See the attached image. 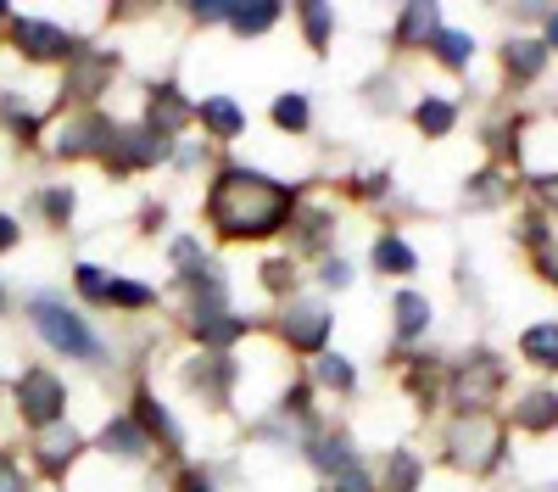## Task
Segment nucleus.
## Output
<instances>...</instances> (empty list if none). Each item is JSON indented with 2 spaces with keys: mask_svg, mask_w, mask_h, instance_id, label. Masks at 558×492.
<instances>
[{
  "mask_svg": "<svg viewBox=\"0 0 558 492\" xmlns=\"http://www.w3.org/2000/svg\"><path fill=\"white\" fill-rule=\"evenodd\" d=\"M207 218L213 230L229 241H268L296 218V191L257 168H218L213 191H207Z\"/></svg>",
  "mask_w": 558,
  "mask_h": 492,
  "instance_id": "nucleus-1",
  "label": "nucleus"
},
{
  "mask_svg": "<svg viewBox=\"0 0 558 492\" xmlns=\"http://www.w3.org/2000/svg\"><path fill=\"white\" fill-rule=\"evenodd\" d=\"M28 320L39 325V336L51 341L57 352L78 358V364H96V358H101V336L89 331L73 308H62L57 297H34V302H28Z\"/></svg>",
  "mask_w": 558,
  "mask_h": 492,
  "instance_id": "nucleus-2",
  "label": "nucleus"
},
{
  "mask_svg": "<svg viewBox=\"0 0 558 492\" xmlns=\"http://www.w3.org/2000/svg\"><path fill=\"white\" fill-rule=\"evenodd\" d=\"M447 459L470 476H486L502 459V425L492 415H458L447 425Z\"/></svg>",
  "mask_w": 558,
  "mask_h": 492,
  "instance_id": "nucleus-3",
  "label": "nucleus"
},
{
  "mask_svg": "<svg viewBox=\"0 0 558 492\" xmlns=\"http://www.w3.org/2000/svg\"><path fill=\"white\" fill-rule=\"evenodd\" d=\"M502 381H508V364H502L492 347H475L470 364L452 375V403H458L463 415H486V403L502 392Z\"/></svg>",
  "mask_w": 558,
  "mask_h": 492,
  "instance_id": "nucleus-4",
  "label": "nucleus"
},
{
  "mask_svg": "<svg viewBox=\"0 0 558 492\" xmlns=\"http://www.w3.org/2000/svg\"><path fill=\"white\" fill-rule=\"evenodd\" d=\"M17 409H23V420H28L34 431H45V425L62 420L68 392H62V381H57L51 370H23V381H17Z\"/></svg>",
  "mask_w": 558,
  "mask_h": 492,
  "instance_id": "nucleus-5",
  "label": "nucleus"
},
{
  "mask_svg": "<svg viewBox=\"0 0 558 492\" xmlns=\"http://www.w3.org/2000/svg\"><path fill=\"white\" fill-rule=\"evenodd\" d=\"M330 308H324V302H313V297H302V302H291L286 308V320H279V336H286V347L291 352H324V347H330Z\"/></svg>",
  "mask_w": 558,
  "mask_h": 492,
  "instance_id": "nucleus-6",
  "label": "nucleus"
},
{
  "mask_svg": "<svg viewBox=\"0 0 558 492\" xmlns=\"http://www.w3.org/2000/svg\"><path fill=\"white\" fill-rule=\"evenodd\" d=\"M168 157V141H157V134L140 123V129H112V146H107V168L118 173V179H129V173H146V168H157Z\"/></svg>",
  "mask_w": 558,
  "mask_h": 492,
  "instance_id": "nucleus-7",
  "label": "nucleus"
},
{
  "mask_svg": "<svg viewBox=\"0 0 558 492\" xmlns=\"http://www.w3.org/2000/svg\"><path fill=\"white\" fill-rule=\"evenodd\" d=\"M12 45H17L28 62H73L78 57L73 34H62L57 23H28V17L12 23Z\"/></svg>",
  "mask_w": 558,
  "mask_h": 492,
  "instance_id": "nucleus-8",
  "label": "nucleus"
},
{
  "mask_svg": "<svg viewBox=\"0 0 558 492\" xmlns=\"http://www.w3.org/2000/svg\"><path fill=\"white\" fill-rule=\"evenodd\" d=\"M112 129H118V123H107L101 112H78V118H68V123H62L57 152H62V157H107Z\"/></svg>",
  "mask_w": 558,
  "mask_h": 492,
  "instance_id": "nucleus-9",
  "label": "nucleus"
},
{
  "mask_svg": "<svg viewBox=\"0 0 558 492\" xmlns=\"http://www.w3.org/2000/svg\"><path fill=\"white\" fill-rule=\"evenodd\" d=\"M184 123H196V107L179 96V84L173 79H162V84H151V134L157 141H173V134H184Z\"/></svg>",
  "mask_w": 558,
  "mask_h": 492,
  "instance_id": "nucleus-10",
  "label": "nucleus"
},
{
  "mask_svg": "<svg viewBox=\"0 0 558 492\" xmlns=\"http://www.w3.org/2000/svg\"><path fill=\"white\" fill-rule=\"evenodd\" d=\"M78 454H84V436H78L73 425H62V420L45 425V431L34 436V465H39L45 476H62Z\"/></svg>",
  "mask_w": 558,
  "mask_h": 492,
  "instance_id": "nucleus-11",
  "label": "nucleus"
},
{
  "mask_svg": "<svg viewBox=\"0 0 558 492\" xmlns=\"http://www.w3.org/2000/svg\"><path fill=\"white\" fill-rule=\"evenodd\" d=\"M514 431H525V436L558 431V392H547V386L525 392V397L514 403Z\"/></svg>",
  "mask_w": 558,
  "mask_h": 492,
  "instance_id": "nucleus-12",
  "label": "nucleus"
},
{
  "mask_svg": "<svg viewBox=\"0 0 558 492\" xmlns=\"http://www.w3.org/2000/svg\"><path fill=\"white\" fill-rule=\"evenodd\" d=\"M196 123L213 134V141H241V134H246V112L229 101V96H207V101H196Z\"/></svg>",
  "mask_w": 558,
  "mask_h": 492,
  "instance_id": "nucleus-13",
  "label": "nucleus"
},
{
  "mask_svg": "<svg viewBox=\"0 0 558 492\" xmlns=\"http://www.w3.org/2000/svg\"><path fill=\"white\" fill-rule=\"evenodd\" d=\"M134 425L146 431V442L157 436V447H168V454H179V442H184V431L173 425V415L162 409V403H157L151 392H140V403H134Z\"/></svg>",
  "mask_w": 558,
  "mask_h": 492,
  "instance_id": "nucleus-14",
  "label": "nucleus"
},
{
  "mask_svg": "<svg viewBox=\"0 0 558 492\" xmlns=\"http://www.w3.org/2000/svg\"><path fill=\"white\" fill-rule=\"evenodd\" d=\"M229 375H235V364H229L223 352H202V364L184 370V381H191L207 403H223V397H229Z\"/></svg>",
  "mask_w": 558,
  "mask_h": 492,
  "instance_id": "nucleus-15",
  "label": "nucleus"
},
{
  "mask_svg": "<svg viewBox=\"0 0 558 492\" xmlns=\"http://www.w3.org/2000/svg\"><path fill=\"white\" fill-rule=\"evenodd\" d=\"M502 68L514 73V79H525V84L542 79V68H547V45L531 39V34H514V39L502 45Z\"/></svg>",
  "mask_w": 558,
  "mask_h": 492,
  "instance_id": "nucleus-16",
  "label": "nucleus"
},
{
  "mask_svg": "<svg viewBox=\"0 0 558 492\" xmlns=\"http://www.w3.org/2000/svg\"><path fill=\"white\" fill-rule=\"evenodd\" d=\"M112 68H118V57H107V51H96V57H73V73H68V84H73V96H101V89L112 84Z\"/></svg>",
  "mask_w": 558,
  "mask_h": 492,
  "instance_id": "nucleus-17",
  "label": "nucleus"
},
{
  "mask_svg": "<svg viewBox=\"0 0 558 492\" xmlns=\"http://www.w3.org/2000/svg\"><path fill=\"white\" fill-rule=\"evenodd\" d=\"M246 336V320L241 313H207V320H196V341L207 352H229V341Z\"/></svg>",
  "mask_w": 558,
  "mask_h": 492,
  "instance_id": "nucleus-18",
  "label": "nucleus"
},
{
  "mask_svg": "<svg viewBox=\"0 0 558 492\" xmlns=\"http://www.w3.org/2000/svg\"><path fill=\"white\" fill-rule=\"evenodd\" d=\"M520 352L531 358L536 370H558V320H542L520 336Z\"/></svg>",
  "mask_w": 558,
  "mask_h": 492,
  "instance_id": "nucleus-19",
  "label": "nucleus"
},
{
  "mask_svg": "<svg viewBox=\"0 0 558 492\" xmlns=\"http://www.w3.org/2000/svg\"><path fill=\"white\" fill-rule=\"evenodd\" d=\"M430 51H436L441 68L463 73V68L475 62V39H470V34H458V28H436V34H430Z\"/></svg>",
  "mask_w": 558,
  "mask_h": 492,
  "instance_id": "nucleus-20",
  "label": "nucleus"
},
{
  "mask_svg": "<svg viewBox=\"0 0 558 492\" xmlns=\"http://www.w3.org/2000/svg\"><path fill=\"white\" fill-rule=\"evenodd\" d=\"M425 331H430V302L418 297V291H402L397 297V341L408 347V341H418Z\"/></svg>",
  "mask_w": 558,
  "mask_h": 492,
  "instance_id": "nucleus-21",
  "label": "nucleus"
},
{
  "mask_svg": "<svg viewBox=\"0 0 558 492\" xmlns=\"http://www.w3.org/2000/svg\"><path fill=\"white\" fill-rule=\"evenodd\" d=\"M101 447H107V454H118V459H140V454H146V431H140L134 420H107Z\"/></svg>",
  "mask_w": 558,
  "mask_h": 492,
  "instance_id": "nucleus-22",
  "label": "nucleus"
},
{
  "mask_svg": "<svg viewBox=\"0 0 558 492\" xmlns=\"http://www.w3.org/2000/svg\"><path fill=\"white\" fill-rule=\"evenodd\" d=\"M375 268L380 275H413L418 257H413V247L402 236H375Z\"/></svg>",
  "mask_w": 558,
  "mask_h": 492,
  "instance_id": "nucleus-23",
  "label": "nucleus"
},
{
  "mask_svg": "<svg viewBox=\"0 0 558 492\" xmlns=\"http://www.w3.org/2000/svg\"><path fill=\"white\" fill-rule=\"evenodd\" d=\"M307 459H313L324 476H336V470H341V465H352L357 454H352V436H347V431H336V436H318V442L307 447Z\"/></svg>",
  "mask_w": 558,
  "mask_h": 492,
  "instance_id": "nucleus-24",
  "label": "nucleus"
},
{
  "mask_svg": "<svg viewBox=\"0 0 558 492\" xmlns=\"http://www.w3.org/2000/svg\"><path fill=\"white\" fill-rule=\"evenodd\" d=\"M436 7H402V23H397V45H430V34H436Z\"/></svg>",
  "mask_w": 558,
  "mask_h": 492,
  "instance_id": "nucleus-25",
  "label": "nucleus"
},
{
  "mask_svg": "<svg viewBox=\"0 0 558 492\" xmlns=\"http://www.w3.org/2000/svg\"><path fill=\"white\" fill-rule=\"evenodd\" d=\"M413 123H418V134H430V141H441V134L458 123V107L452 101H441V96H425L413 107Z\"/></svg>",
  "mask_w": 558,
  "mask_h": 492,
  "instance_id": "nucleus-26",
  "label": "nucleus"
},
{
  "mask_svg": "<svg viewBox=\"0 0 558 492\" xmlns=\"http://www.w3.org/2000/svg\"><path fill=\"white\" fill-rule=\"evenodd\" d=\"M418 476H425V465H418V459L408 454V447H397V454L386 459L380 487H386V492H413V487H418Z\"/></svg>",
  "mask_w": 558,
  "mask_h": 492,
  "instance_id": "nucleus-27",
  "label": "nucleus"
},
{
  "mask_svg": "<svg viewBox=\"0 0 558 492\" xmlns=\"http://www.w3.org/2000/svg\"><path fill=\"white\" fill-rule=\"evenodd\" d=\"M101 302L140 313V308H151V302H157V291H151V286H140V280H107V286H101Z\"/></svg>",
  "mask_w": 558,
  "mask_h": 492,
  "instance_id": "nucleus-28",
  "label": "nucleus"
},
{
  "mask_svg": "<svg viewBox=\"0 0 558 492\" xmlns=\"http://www.w3.org/2000/svg\"><path fill=\"white\" fill-rule=\"evenodd\" d=\"M302 28H307V45L313 51H330V28H336V12L330 7H318V0H307V7H296Z\"/></svg>",
  "mask_w": 558,
  "mask_h": 492,
  "instance_id": "nucleus-29",
  "label": "nucleus"
},
{
  "mask_svg": "<svg viewBox=\"0 0 558 492\" xmlns=\"http://www.w3.org/2000/svg\"><path fill=\"white\" fill-rule=\"evenodd\" d=\"M291 224H296V247H302V252H313V247H318L324 236L336 230V213H324V207H307V213H296Z\"/></svg>",
  "mask_w": 558,
  "mask_h": 492,
  "instance_id": "nucleus-30",
  "label": "nucleus"
},
{
  "mask_svg": "<svg viewBox=\"0 0 558 492\" xmlns=\"http://www.w3.org/2000/svg\"><path fill=\"white\" fill-rule=\"evenodd\" d=\"M279 23V7H268V0H263V7H229V28H235V34H268Z\"/></svg>",
  "mask_w": 558,
  "mask_h": 492,
  "instance_id": "nucleus-31",
  "label": "nucleus"
},
{
  "mask_svg": "<svg viewBox=\"0 0 558 492\" xmlns=\"http://www.w3.org/2000/svg\"><path fill=\"white\" fill-rule=\"evenodd\" d=\"M274 123L286 129V134H307V123H313L307 96H279V101H274Z\"/></svg>",
  "mask_w": 558,
  "mask_h": 492,
  "instance_id": "nucleus-32",
  "label": "nucleus"
},
{
  "mask_svg": "<svg viewBox=\"0 0 558 492\" xmlns=\"http://www.w3.org/2000/svg\"><path fill=\"white\" fill-rule=\"evenodd\" d=\"M318 381L336 386V392H352L357 386V375H352V364H347L341 352H318Z\"/></svg>",
  "mask_w": 558,
  "mask_h": 492,
  "instance_id": "nucleus-33",
  "label": "nucleus"
},
{
  "mask_svg": "<svg viewBox=\"0 0 558 492\" xmlns=\"http://www.w3.org/2000/svg\"><path fill=\"white\" fill-rule=\"evenodd\" d=\"M330 492H375V470H368L363 459H352L330 476Z\"/></svg>",
  "mask_w": 558,
  "mask_h": 492,
  "instance_id": "nucleus-34",
  "label": "nucleus"
},
{
  "mask_svg": "<svg viewBox=\"0 0 558 492\" xmlns=\"http://www.w3.org/2000/svg\"><path fill=\"white\" fill-rule=\"evenodd\" d=\"M263 286H268L274 297H286V291L296 286V263H291V257H268V263H263Z\"/></svg>",
  "mask_w": 558,
  "mask_h": 492,
  "instance_id": "nucleus-35",
  "label": "nucleus"
},
{
  "mask_svg": "<svg viewBox=\"0 0 558 492\" xmlns=\"http://www.w3.org/2000/svg\"><path fill=\"white\" fill-rule=\"evenodd\" d=\"M39 207L51 213V224H68V218H73V191H62V185H57V191H45Z\"/></svg>",
  "mask_w": 558,
  "mask_h": 492,
  "instance_id": "nucleus-36",
  "label": "nucleus"
},
{
  "mask_svg": "<svg viewBox=\"0 0 558 492\" xmlns=\"http://www.w3.org/2000/svg\"><path fill=\"white\" fill-rule=\"evenodd\" d=\"M318 280H324V286H336V291H341V286H352V268H347L341 257H324V268H318Z\"/></svg>",
  "mask_w": 558,
  "mask_h": 492,
  "instance_id": "nucleus-37",
  "label": "nucleus"
},
{
  "mask_svg": "<svg viewBox=\"0 0 558 492\" xmlns=\"http://www.w3.org/2000/svg\"><path fill=\"white\" fill-rule=\"evenodd\" d=\"M101 286H107L101 268H96V263H78V291H84V297H101Z\"/></svg>",
  "mask_w": 558,
  "mask_h": 492,
  "instance_id": "nucleus-38",
  "label": "nucleus"
},
{
  "mask_svg": "<svg viewBox=\"0 0 558 492\" xmlns=\"http://www.w3.org/2000/svg\"><path fill=\"white\" fill-rule=\"evenodd\" d=\"M0 492H28V481H23V470L12 459H0Z\"/></svg>",
  "mask_w": 558,
  "mask_h": 492,
  "instance_id": "nucleus-39",
  "label": "nucleus"
},
{
  "mask_svg": "<svg viewBox=\"0 0 558 492\" xmlns=\"http://www.w3.org/2000/svg\"><path fill=\"white\" fill-rule=\"evenodd\" d=\"M179 492H213V476L207 470H184L179 476Z\"/></svg>",
  "mask_w": 558,
  "mask_h": 492,
  "instance_id": "nucleus-40",
  "label": "nucleus"
},
{
  "mask_svg": "<svg viewBox=\"0 0 558 492\" xmlns=\"http://www.w3.org/2000/svg\"><path fill=\"white\" fill-rule=\"evenodd\" d=\"M196 23H229V7H218V0H207V7H191Z\"/></svg>",
  "mask_w": 558,
  "mask_h": 492,
  "instance_id": "nucleus-41",
  "label": "nucleus"
},
{
  "mask_svg": "<svg viewBox=\"0 0 558 492\" xmlns=\"http://www.w3.org/2000/svg\"><path fill=\"white\" fill-rule=\"evenodd\" d=\"M357 191H363V196H386V191H391V173H386V168H380V173H368Z\"/></svg>",
  "mask_w": 558,
  "mask_h": 492,
  "instance_id": "nucleus-42",
  "label": "nucleus"
},
{
  "mask_svg": "<svg viewBox=\"0 0 558 492\" xmlns=\"http://www.w3.org/2000/svg\"><path fill=\"white\" fill-rule=\"evenodd\" d=\"M536 196H542L547 207H558V173H536Z\"/></svg>",
  "mask_w": 558,
  "mask_h": 492,
  "instance_id": "nucleus-43",
  "label": "nucleus"
},
{
  "mask_svg": "<svg viewBox=\"0 0 558 492\" xmlns=\"http://www.w3.org/2000/svg\"><path fill=\"white\" fill-rule=\"evenodd\" d=\"M12 247H17V218L0 213V252H12Z\"/></svg>",
  "mask_w": 558,
  "mask_h": 492,
  "instance_id": "nucleus-44",
  "label": "nucleus"
},
{
  "mask_svg": "<svg viewBox=\"0 0 558 492\" xmlns=\"http://www.w3.org/2000/svg\"><path fill=\"white\" fill-rule=\"evenodd\" d=\"M542 45H547V51H558V12L547 17V39H542Z\"/></svg>",
  "mask_w": 558,
  "mask_h": 492,
  "instance_id": "nucleus-45",
  "label": "nucleus"
},
{
  "mask_svg": "<svg viewBox=\"0 0 558 492\" xmlns=\"http://www.w3.org/2000/svg\"><path fill=\"white\" fill-rule=\"evenodd\" d=\"M542 280H558V257H553V252L542 257Z\"/></svg>",
  "mask_w": 558,
  "mask_h": 492,
  "instance_id": "nucleus-46",
  "label": "nucleus"
},
{
  "mask_svg": "<svg viewBox=\"0 0 558 492\" xmlns=\"http://www.w3.org/2000/svg\"><path fill=\"white\" fill-rule=\"evenodd\" d=\"M0 308H7V291H0Z\"/></svg>",
  "mask_w": 558,
  "mask_h": 492,
  "instance_id": "nucleus-47",
  "label": "nucleus"
},
{
  "mask_svg": "<svg viewBox=\"0 0 558 492\" xmlns=\"http://www.w3.org/2000/svg\"><path fill=\"white\" fill-rule=\"evenodd\" d=\"M318 492H330V487H318Z\"/></svg>",
  "mask_w": 558,
  "mask_h": 492,
  "instance_id": "nucleus-48",
  "label": "nucleus"
},
{
  "mask_svg": "<svg viewBox=\"0 0 558 492\" xmlns=\"http://www.w3.org/2000/svg\"><path fill=\"white\" fill-rule=\"evenodd\" d=\"M0 17H7V12H0Z\"/></svg>",
  "mask_w": 558,
  "mask_h": 492,
  "instance_id": "nucleus-49",
  "label": "nucleus"
}]
</instances>
